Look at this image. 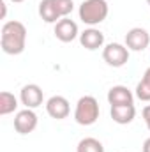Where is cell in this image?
<instances>
[{"mask_svg": "<svg viewBox=\"0 0 150 152\" xmlns=\"http://www.w3.org/2000/svg\"><path fill=\"white\" fill-rule=\"evenodd\" d=\"M0 46L7 55L23 53L27 46V27L18 20L5 21L0 30Z\"/></svg>", "mask_w": 150, "mask_h": 152, "instance_id": "obj_1", "label": "cell"}, {"mask_svg": "<svg viewBox=\"0 0 150 152\" xmlns=\"http://www.w3.org/2000/svg\"><path fill=\"white\" fill-rule=\"evenodd\" d=\"M108 12H110V7L106 0H83L78 9L79 20L90 27L103 23L108 18Z\"/></svg>", "mask_w": 150, "mask_h": 152, "instance_id": "obj_2", "label": "cell"}, {"mask_svg": "<svg viewBox=\"0 0 150 152\" xmlns=\"http://www.w3.org/2000/svg\"><path fill=\"white\" fill-rule=\"evenodd\" d=\"M99 103L94 96H83L78 99L74 108V120L79 126H92L99 118Z\"/></svg>", "mask_w": 150, "mask_h": 152, "instance_id": "obj_3", "label": "cell"}, {"mask_svg": "<svg viewBox=\"0 0 150 152\" xmlns=\"http://www.w3.org/2000/svg\"><path fill=\"white\" fill-rule=\"evenodd\" d=\"M103 58L110 67H124L129 62V48L120 42H110L103 48Z\"/></svg>", "mask_w": 150, "mask_h": 152, "instance_id": "obj_4", "label": "cell"}, {"mask_svg": "<svg viewBox=\"0 0 150 152\" xmlns=\"http://www.w3.org/2000/svg\"><path fill=\"white\" fill-rule=\"evenodd\" d=\"M150 44V34L149 30L141 28V27H134L125 34V46L129 48V51H143L147 50Z\"/></svg>", "mask_w": 150, "mask_h": 152, "instance_id": "obj_5", "label": "cell"}, {"mask_svg": "<svg viewBox=\"0 0 150 152\" xmlns=\"http://www.w3.org/2000/svg\"><path fill=\"white\" fill-rule=\"evenodd\" d=\"M20 101H21V104H23L25 108H30V110L37 108V106L42 104V101H44L42 88H41L39 85H36V83L25 85V87L20 90Z\"/></svg>", "mask_w": 150, "mask_h": 152, "instance_id": "obj_6", "label": "cell"}, {"mask_svg": "<svg viewBox=\"0 0 150 152\" xmlns=\"http://www.w3.org/2000/svg\"><path fill=\"white\" fill-rule=\"evenodd\" d=\"M46 112L55 120H64L71 113V104L64 96H51L46 101Z\"/></svg>", "mask_w": 150, "mask_h": 152, "instance_id": "obj_7", "label": "cell"}, {"mask_svg": "<svg viewBox=\"0 0 150 152\" xmlns=\"http://www.w3.org/2000/svg\"><path fill=\"white\" fill-rule=\"evenodd\" d=\"M36 127H37V115H36L34 110L25 108V110H20L16 113V117H14V129H16V133L28 134Z\"/></svg>", "mask_w": 150, "mask_h": 152, "instance_id": "obj_8", "label": "cell"}, {"mask_svg": "<svg viewBox=\"0 0 150 152\" xmlns=\"http://www.w3.org/2000/svg\"><path fill=\"white\" fill-rule=\"evenodd\" d=\"M53 34H55V37L58 39V41H62V42H73L76 37H79L78 25L71 18H62L60 21H57Z\"/></svg>", "mask_w": 150, "mask_h": 152, "instance_id": "obj_9", "label": "cell"}, {"mask_svg": "<svg viewBox=\"0 0 150 152\" xmlns=\"http://www.w3.org/2000/svg\"><path fill=\"white\" fill-rule=\"evenodd\" d=\"M79 42H81L83 48H87V50H90V51L99 50V48H103V44H104V34H103L99 28H94V27L85 28V30L79 34Z\"/></svg>", "mask_w": 150, "mask_h": 152, "instance_id": "obj_10", "label": "cell"}, {"mask_svg": "<svg viewBox=\"0 0 150 152\" xmlns=\"http://www.w3.org/2000/svg\"><path fill=\"white\" fill-rule=\"evenodd\" d=\"M108 103L111 106H117V104H134V94L124 87V85H115L108 90Z\"/></svg>", "mask_w": 150, "mask_h": 152, "instance_id": "obj_11", "label": "cell"}, {"mask_svg": "<svg viewBox=\"0 0 150 152\" xmlns=\"http://www.w3.org/2000/svg\"><path fill=\"white\" fill-rule=\"evenodd\" d=\"M110 115H111L113 122H117L120 126H125V124H131L134 120L136 108H134V104H117V106H111Z\"/></svg>", "mask_w": 150, "mask_h": 152, "instance_id": "obj_12", "label": "cell"}, {"mask_svg": "<svg viewBox=\"0 0 150 152\" xmlns=\"http://www.w3.org/2000/svg\"><path fill=\"white\" fill-rule=\"evenodd\" d=\"M39 16L44 23H57L62 20V14L57 7L55 0H41L39 2Z\"/></svg>", "mask_w": 150, "mask_h": 152, "instance_id": "obj_13", "label": "cell"}, {"mask_svg": "<svg viewBox=\"0 0 150 152\" xmlns=\"http://www.w3.org/2000/svg\"><path fill=\"white\" fill-rule=\"evenodd\" d=\"M18 110V99L14 94L4 90L0 92V115H9L14 113Z\"/></svg>", "mask_w": 150, "mask_h": 152, "instance_id": "obj_14", "label": "cell"}, {"mask_svg": "<svg viewBox=\"0 0 150 152\" xmlns=\"http://www.w3.org/2000/svg\"><path fill=\"white\" fill-rule=\"evenodd\" d=\"M134 96H136L140 101L150 103V67H147V71L143 73V78H141L140 83L136 85Z\"/></svg>", "mask_w": 150, "mask_h": 152, "instance_id": "obj_15", "label": "cell"}, {"mask_svg": "<svg viewBox=\"0 0 150 152\" xmlns=\"http://www.w3.org/2000/svg\"><path fill=\"white\" fill-rule=\"evenodd\" d=\"M76 152H104V147L99 140L95 138H83L79 140L78 147H76Z\"/></svg>", "mask_w": 150, "mask_h": 152, "instance_id": "obj_16", "label": "cell"}, {"mask_svg": "<svg viewBox=\"0 0 150 152\" xmlns=\"http://www.w3.org/2000/svg\"><path fill=\"white\" fill-rule=\"evenodd\" d=\"M141 115H143V120H145V126H147V129L150 131V104H147V106L143 108Z\"/></svg>", "mask_w": 150, "mask_h": 152, "instance_id": "obj_17", "label": "cell"}, {"mask_svg": "<svg viewBox=\"0 0 150 152\" xmlns=\"http://www.w3.org/2000/svg\"><path fill=\"white\" fill-rule=\"evenodd\" d=\"M0 7H2V20H4L5 14H7V5H5V2H0Z\"/></svg>", "mask_w": 150, "mask_h": 152, "instance_id": "obj_18", "label": "cell"}, {"mask_svg": "<svg viewBox=\"0 0 150 152\" xmlns=\"http://www.w3.org/2000/svg\"><path fill=\"white\" fill-rule=\"evenodd\" d=\"M143 152H150V138H147L143 143Z\"/></svg>", "mask_w": 150, "mask_h": 152, "instance_id": "obj_19", "label": "cell"}, {"mask_svg": "<svg viewBox=\"0 0 150 152\" xmlns=\"http://www.w3.org/2000/svg\"><path fill=\"white\" fill-rule=\"evenodd\" d=\"M12 4H21V2H25V0H11Z\"/></svg>", "mask_w": 150, "mask_h": 152, "instance_id": "obj_20", "label": "cell"}, {"mask_svg": "<svg viewBox=\"0 0 150 152\" xmlns=\"http://www.w3.org/2000/svg\"><path fill=\"white\" fill-rule=\"evenodd\" d=\"M147 4H149V5H150V0H147Z\"/></svg>", "mask_w": 150, "mask_h": 152, "instance_id": "obj_21", "label": "cell"}]
</instances>
